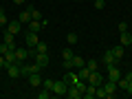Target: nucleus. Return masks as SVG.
I'll use <instances>...</instances> for the list:
<instances>
[{"label":"nucleus","instance_id":"1","mask_svg":"<svg viewBox=\"0 0 132 99\" xmlns=\"http://www.w3.org/2000/svg\"><path fill=\"white\" fill-rule=\"evenodd\" d=\"M66 90H68V81H66V79H57L55 84H53V95L66 97Z\"/></svg>","mask_w":132,"mask_h":99},{"label":"nucleus","instance_id":"2","mask_svg":"<svg viewBox=\"0 0 132 99\" xmlns=\"http://www.w3.org/2000/svg\"><path fill=\"white\" fill-rule=\"evenodd\" d=\"M106 68H108V77H106V79H110V81H114V84H117V81L121 79V71H119V64L106 66Z\"/></svg>","mask_w":132,"mask_h":99},{"label":"nucleus","instance_id":"3","mask_svg":"<svg viewBox=\"0 0 132 99\" xmlns=\"http://www.w3.org/2000/svg\"><path fill=\"white\" fill-rule=\"evenodd\" d=\"M104 90H106V99H112L114 95H117V84L114 81H110V79H104Z\"/></svg>","mask_w":132,"mask_h":99},{"label":"nucleus","instance_id":"4","mask_svg":"<svg viewBox=\"0 0 132 99\" xmlns=\"http://www.w3.org/2000/svg\"><path fill=\"white\" fill-rule=\"evenodd\" d=\"M119 62H121V60H117V57H114L112 48H110V51H106L104 55H101V64H104V66H112V64H119Z\"/></svg>","mask_w":132,"mask_h":99},{"label":"nucleus","instance_id":"5","mask_svg":"<svg viewBox=\"0 0 132 99\" xmlns=\"http://www.w3.org/2000/svg\"><path fill=\"white\" fill-rule=\"evenodd\" d=\"M104 79H106V77L101 75L99 71H93V73H90V77H88V84H93V86H101V84H104Z\"/></svg>","mask_w":132,"mask_h":99},{"label":"nucleus","instance_id":"6","mask_svg":"<svg viewBox=\"0 0 132 99\" xmlns=\"http://www.w3.org/2000/svg\"><path fill=\"white\" fill-rule=\"evenodd\" d=\"M66 97H68V99H79V97H84V93H81L75 84H71V86H68V90H66Z\"/></svg>","mask_w":132,"mask_h":99},{"label":"nucleus","instance_id":"7","mask_svg":"<svg viewBox=\"0 0 132 99\" xmlns=\"http://www.w3.org/2000/svg\"><path fill=\"white\" fill-rule=\"evenodd\" d=\"M38 42H40L38 33H31V31H27V48H35V46H38Z\"/></svg>","mask_w":132,"mask_h":99},{"label":"nucleus","instance_id":"8","mask_svg":"<svg viewBox=\"0 0 132 99\" xmlns=\"http://www.w3.org/2000/svg\"><path fill=\"white\" fill-rule=\"evenodd\" d=\"M7 75H9L11 79L20 77V64H18V62H13V64H9V66H7Z\"/></svg>","mask_w":132,"mask_h":99},{"label":"nucleus","instance_id":"9","mask_svg":"<svg viewBox=\"0 0 132 99\" xmlns=\"http://www.w3.org/2000/svg\"><path fill=\"white\" fill-rule=\"evenodd\" d=\"M119 44H123V46H130V44H132L130 29H128V31H121V33H119Z\"/></svg>","mask_w":132,"mask_h":99},{"label":"nucleus","instance_id":"10","mask_svg":"<svg viewBox=\"0 0 132 99\" xmlns=\"http://www.w3.org/2000/svg\"><path fill=\"white\" fill-rule=\"evenodd\" d=\"M33 60H35V64H40L42 68H46V66H48V53H38Z\"/></svg>","mask_w":132,"mask_h":99},{"label":"nucleus","instance_id":"11","mask_svg":"<svg viewBox=\"0 0 132 99\" xmlns=\"http://www.w3.org/2000/svg\"><path fill=\"white\" fill-rule=\"evenodd\" d=\"M29 60V48H15V62H27Z\"/></svg>","mask_w":132,"mask_h":99},{"label":"nucleus","instance_id":"12","mask_svg":"<svg viewBox=\"0 0 132 99\" xmlns=\"http://www.w3.org/2000/svg\"><path fill=\"white\" fill-rule=\"evenodd\" d=\"M20 29H22V22H20V20H13V22H9V24H7V31H9V33H13V35H18V33H20Z\"/></svg>","mask_w":132,"mask_h":99},{"label":"nucleus","instance_id":"13","mask_svg":"<svg viewBox=\"0 0 132 99\" xmlns=\"http://www.w3.org/2000/svg\"><path fill=\"white\" fill-rule=\"evenodd\" d=\"M29 84H31L33 88L42 86V75H40V73H31V75H29Z\"/></svg>","mask_w":132,"mask_h":99},{"label":"nucleus","instance_id":"14","mask_svg":"<svg viewBox=\"0 0 132 99\" xmlns=\"http://www.w3.org/2000/svg\"><path fill=\"white\" fill-rule=\"evenodd\" d=\"M42 20H31V22H29V31H31V33H40V31H42Z\"/></svg>","mask_w":132,"mask_h":99},{"label":"nucleus","instance_id":"15","mask_svg":"<svg viewBox=\"0 0 132 99\" xmlns=\"http://www.w3.org/2000/svg\"><path fill=\"white\" fill-rule=\"evenodd\" d=\"M84 97L86 99H95V97H97V86L88 84V86H86V90H84Z\"/></svg>","mask_w":132,"mask_h":99},{"label":"nucleus","instance_id":"16","mask_svg":"<svg viewBox=\"0 0 132 99\" xmlns=\"http://www.w3.org/2000/svg\"><path fill=\"white\" fill-rule=\"evenodd\" d=\"M77 77H79V79H84V81H88V77H90V71L86 68V66H81V68H77Z\"/></svg>","mask_w":132,"mask_h":99},{"label":"nucleus","instance_id":"17","mask_svg":"<svg viewBox=\"0 0 132 99\" xmlns=\"http://www.w3.org/2000/svg\"><path fill=\"white\" fill-rule=\"evenodd\" d=\"M81 66H86V60L79 55H73V68H81Z\"/></svg>","mask_w":132,"mask_h":99},{"label":"nucleus","instance_id":"18","mask_svg":"<svg viewBox=\"0 0 132 99\" xmlns=\"http://www.w3.org/2000/svg\"><path fill=\"white\" fill-rule=\"evenodd\" d=\"M20 22H22V24H29V22H31V11H29V9H24L22 11V13H20Z\"/></svg>","mask_w":132,"mask_h":99},{"label":"nucleus","instance_id":"19","mask_svg":"<svg viewBox=\"0 0 132 99\" xmlns=\"http://www.w3.org/2000/svg\"><path fill=\"white\" fill-rule=\"evenodd\" d=\"M38 53H48V44L40 40V42H38V46H35V55H38Z\"/></svg>","mask_w":132,"mask_h":99},{"label":"nucleus","instance_id":"20","mask_svg":"<svg viewBox=\"0 0 132 99\" xmlns=\"http://www.w3.org/2000/svg\"><path fill=\"white\" fill-rule=\"evenodd\" d=\"M86 68H88L90 73H93V71H99V62H97V60H88V62H86Z\"/></svg>","mask_w":132,"mask_h":99},{"label":"nucleus","instance_id":"21","mask_svg":"<svg viewBox=\"0 0 132 99\" xmlns=\"http://www.w3.org/2000/svg\"><path fill=\"white\" fill-rule=\"evenodd\" d=\"M112 53H114V57H117V60H121V57H123V44H117V46L112 48Z\"/></svg>","mask_w":132,"mask_h":99},{"label":"nucleus","instance_id":"22","mask_svg":"<svg viewBox=\"0 0 132 99\" xmlns=\"http://www.w3.org/2000/svg\"><path fill=\"white\" fill-rule=\"evenodd\" d=\"M15 35H13V33H9V31H5V38H2V42H7V44H15Z\"/></svg>","mask_w":132,"mask_h":99},{"label":"nucleus","instance_id":"23","mask_svg":"<svg viewBox=\"0 0 132 99\" xmlns=\"http://www.w3.org/2000/svg\"><path fill=\"white\" fill-rule=\"evenodd\" d=\"M93 7H95L97 11H101V9L106 7V0H93Z\"/></svg>","mask_w":132,"mask_h":99},{"label":"nucleus","instance_id":"24","mask_svg":"<svg viewBox=\"0 0 132 99\" xmlns=\"http://www.w3.org/2000/svg\"><path fill=\"white\" fill-rule=\"evenodd\" d=\"M66 42H68V44H77V33H68V35H66Z\"/></svg>","mask_w":132,"mask_h":99},{"label":"nucleus","instance_id":"25","mask_svg":"<svg viewBox=\"0 0 132 99\" xmlns=\"http://www.w3.org/2000/svg\"><path fill=\"white\" fill-rule=\"evenodd\" d=\"M40 71H42L40 64H29V75H31V73H40Z\"/></svg>","mask_w":132,"mask_h":99},{"label":"nucleus","instance_id":"26","mask_svg":"<svg viewBox=\"0 0 132 99\" xmlns=\"http://www.w3.org/2000/svg\"><path fill=\"white\" fill-rule=\"evenodd\" d=\"M73 55H75V53H73L71 48H64V51H62V57H64V60H73Z\"/></svg>","mask_w":132,"mask_h":99},{"label":"nucleus","instance_id":"27","mask_svg":"<svg viewBox=\"0 0 132 99\" xmlns=\"http://www.w3.org/2000/svg\"><path fill=\"white\" fill-rule=\"evenodd\" d=\"M51 95H53V90H46V88H44L42 93H38V97H40V99H48Z\"/></svg>","mask_w":132,"mask_h":99},{"label":"nucleus","instance_id":"28","mask_svg":"<svg viewBox=\"0 0 132 99\" xmlns=\"http://www.w3.org/2000/svg\"><path fill=\"white\" fill-rule=\"evenodd\" d=\"M53 84H55L53 79H42V86H44L46 90H53Z\"/></svg>","mask_w":132,"mask_h":99},{"label":"nucleus","instance_id":"29","mask_svg":"<svg viewBox=\"0 0 132 99\" xmlns=\"http://www.w3.org/2000/svg\"><path fill=\"white\" fill-rule=\"evenodd\" d=\"M97 99H106V90H104V86H97Z\"/></svg>","mask_w":132,"mask_h":99},{"label":"nucleus","instance_id":"30","mask_svg":"<svg viewBox=\"0 0 132 99\" xmlns=\"http://www.w3.org/2000/svg\"><path fill=\"white\" fill-rule=\"evenodd\" d=\"M9 51H11V48H9V44H7V42L0 44V55H5V53H9Z\"/></svg>","mask_w":132,"mask_h":99},{"label":"nucleus","instance_id":"31","mask_svg":"<svg viewBox=\"0 0 132 99\" xmlns=\"http://www.w3.org/2000/svg\"><path fill=\"white\" fill-rule=\"evenodd\" d=\"M9 24V20H7V15H5V11L0 13V27H7Z\"/></svg>","mask_w":132,"mask_h":99},{"label":"nucleus","instance_id":"32","mask_svg":"<svg viewBox=\"0 0 132 99\" xmlns=\"http://www.w3.org/2000/svg\"><path fill=\"white\" fill-rule=\"evenodd\" d=\"M121 31H128V24L126 22H119V33H121Z\"/></svg>","mask_w":132,"mask_h":99},{"label":"nucleus","instance_id":"33","mask_svg":"<svg viewBox=\"0 0 132 99\" xmlns=\"http://www.w3.org/2000/svg\"><path fill=\"white\" fill-rule=\"evenodd\" d=\"M126 93H128V95H132V81H130V84H128V88H126Z\"/></svg>","mask_w":132,"mask_h":99},{"label":"nucleus","instance_id":"34","mask_svg":"<svg viewBox=\"0 0 132 99\" xmlns=\"http://www.w3.org/2000/svg\"><path fill=\"white\" fill-rule=\"evenodd\" d=\"M0 68H5V55H0Z\"/></svg>","mask_w":132,"mask_h":99},{"label":"nucleus","instance_id":"35","mask_svg":"<svg viewBox=\"0 0 132 99\" xmlns=\"http://www.w3.org/2000/svg\"><path fill=\"white\" fill-rule=\"evenodd\" d=\"M13 2L15 5H24V0H13Z\"/></svg>","mask_w":132,"mask_h":99},{"label":"nucleus","instance_id":"36","mask_svg":"<svg viewBox=\"0 0 132 99\" xmlns=\"http://www.w3.org/2000/svg\"><path fill=\"white\" fill-rule=\"evenodd\" d=\"M130 35H132V29H130Z\"/></svg>","mask_w":132,"mask_h":99},{"label":"nucleus","instance_id":"37","mask_svg":"<svg viewBox=\"0 0 132 99\" xmlns=\"http://www.w3.org/2000/svg\"><path fill=\"white\" fill-rule=\"evenodd\" d=\"M0 13H2V9H0Z\"/></svg>","mask_w":132,"mask_h":99}]
</instances>
